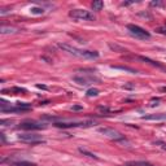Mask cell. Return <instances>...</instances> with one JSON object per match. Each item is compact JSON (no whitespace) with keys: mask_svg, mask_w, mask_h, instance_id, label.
Returning a JSON list of instances; mask_svg holds the SVG:
<instances>
[{"mask_svg":"<svg viewBox=\"0 0 166 166\" xmlns=\"http://www.w3.org/2000/svg\"><path fill=\"white\" fill-rule=\"evenodd\" d=\"M59 47L62 49V51L68 52V53L73 55V56L81 57V59L93 60V59H98V57H99V53H98L96 51H87V49H79V48H75V47L69 46V44H65V43H59Z\"/></svg>","mask_w":166,"mask_h":166,"instance_id":"1","label":"cell"},{"mask_svg":"<svg viewBox=\"0 0 166 166\" xmlns=\"http://www.w3.org/2000/svg\"><path fill=\"white\" fill-rule=\"evenodd\" d=\"M56 127L60 129H70V127H91L95 126L96 122L92 120H87V121H70V122H66V121H59V122L53 123Z\"/></svg>","mask_w":166,"mask_h":166,"instance_id":"2","label":"cell"},{"mask_svg":"<svg viewBox=\"0 0 166 166\" xmlns=\"http://www.w3.org/2000/svg\"><path fill=\"white\" fill-rule=\"evenodd\" d=\"M69 16L74 20H83V21H95V16L90 10L86 9H73L69 12Z\"/></svg>","mask_w":166,"mask_h":166,"instance_id":"3","label":"cell"},{"mask_svg":"<svg viewBox=\"0 0 166 166\" xmlns=\"http://www.w3.org/2000/svg\"><path fill=\"white\" fill-rule=\"evenodd\" d=\"M127 30L129 33L132 35V37L138 38V39H149L151 38V34H149L147 30H144L143 27L138 26V25H127Z\"/></svg>","mask_w":166,"mask_h":166,"instance_id":"4","label":"cell"},{"mask_svg":"<svg viewBox=\"0 0 166 166\" xmlns=\"http://www.w3.org/2000/svg\"><path fill=\"white\" fill-rule=\"evenodd\" d=\"M18 140L24 143H27V144H39V143H44L42 135L38 134H33V132H25V134H20L18 135Z\"/></svg>","mask_w":166,"mask_h":166,"instance_id":"5","label":"cell"},{"mask_svg":"<svg viewBox=\"0 0 166 166\" xmlns=\"http://www.w3.org/2000/svg\"><path fill=\"white\" fill-rule=\"evenodd\" d=\"M98 131L100 132V134H103L104 136L114 140V142H121V140L124 139V136L121 132H118L117 130H114V129H110V127H99Z\"/></svg>","mask_w":166,"mask_h":166,"instance_id":"6","label":"cell"},{"mask_svg":"<svg viewBox=\"0 0 166 166\" xmlns=\"http://www.w3.org/2000/svg\"><path fill=\"white\" fill-rule=\"evenodd\" d=\"M46 123H39L35 122V121H25V122H21L18 124V129L20 130H26V131H33V130H44L47 129Z\"/></svg>","mask_w":166,"mask_h":166,"instance_id":"7","label":"cell"},{"mask_svg":"<svg viewBox=\"0 0 166 166\" xmlns=\"http://www.w3.org/2000/svg\"><path fill=\"white\" fill-rule=\"evenodd\" d=\"M73 81L81 86H90V84H92L93 82H100V79L93 75H86V74L82 73V74H78V75H74Z\"/></svg>","mask_w":166,"mask_h":166,"instance_id":"8","label":"cell"},{"mask_svg":"<svg viewBox=\"0 0 166 166\" xmlns=\"http://www.w3.org/2000/svg\"><path fill=\"white\" fill-rule=\"evenodd\" d=\"M142 120H145V121H165L166 120V114H164V113H158V114H148V116H143Z\"/></svg>","mask_w":166,"mask_h":166,"instance_id":"9","label":"cell"},{"mask_svg":"<svg viewBox=\"0 0 166 166\" xmlns=\"http://www.w3.org/2000/svg\"><path fill=\"white\" fill-rule=\"evenodd\" d=\"M124 166H154V165H152L151 162H147V161H130V162H126Z\"/></svg>","mask_w":166,"mask_h":166,"instance_id":"10","label":"cell"},{"mask_svg":"<svg viewBox=\"0 0 166 166\" xmlns=\"http://www.w3.org/2000/svg\"><path fill=\"white\" fill-rule=\"evenodd\" d=\"M142 61H144V62H148V64H151L152 66H157V68H160V69H164V66L161 65V64H158V62H156V61H153V60H151V59H148V57H144V56H140L139 57Z\"/></svg>","mask_w":166,"mask_h":166,"instance_id":"11","label":"cell"},{"mask_svg":"<svg viewBox=\"0 0 166 166\" xmlns=\"http://www.w3.org/2000/svg\"><path fill=\"white\" fill-rule=\"evenodd\" d=\"M12 166H38L35 162H29V161H15L12 162Z\"/></svg>","mask_w":166,"mask_h":166,"instance_id":"12","label":"cell"},{"mask_svg":"<svg viewBox=\"0 0 166 166\" xmlns=\"http://www.w3.org/2000/svg\"><path fill=\"white\" fill-rule=\"evenodd\" d=\"M0 33H1V34H15V33H17V29H15V27L1 26V29H0Z\"/></svg>","mask_w":166,"mask_h":166,"instance_id":"13","label":"cell"},{"mask_svg":"<svg viewBox=\"0 0 166 166\" xmlns=\"http://www.w3.org/2000/svg\"><path fill=\"white\" fill-rule=\"evenodd\" d=\"M104 8V3L101 0H95L92 3V9L93 10H101Z\"/></svg>","mask_w":166,"mask_h":166,"instance_id":"14","label":"cell"},{"mask_svg":"<svg viewBox=\"0 0 166 166\" xmlns=\"http://www.w3.org/2000/svg\"><path fill=\"white\" fill-rule=\"evenodd\" d=\"M112 68H113V69H118V70L129 71V73H131V74H136V73H138L136 70H134V69H131V68H127V66H117V65H113Z\"/></svg>","mask_w":166,"mask_h":166,"instance_id":"15","label":"cell"},{"mask_svg":"<svg viewBox=\"0 0 166 166\" xmlns=\"http://www.w3.org/2000/svg\"><path fill=\"white\" fill-rule=\"evenodd\" d=\"M79 152H81V153H83V154H84V156L90 157V158H93V160H99V157H98V156H96V154L91 153V152L86 151V149H83V148H79Z\"/></svg>","mask_w":166,"mask_h":166,"instance_id":"16","label":"cell"},{"mask_svg":"<svg viewBox=\"0 0 166 166\" xmlns=\"http://www.w3.org/2000/svg\"><path fill=\"white\" fill-rule=\"evenodd\" d=\"M99 92H100V91H99L98 88H90V90L86 92V95H87L88 98H92V96H98Z\"/></svg>","mask_w":166,"mask_h":166,"instance_id":"17","label":"cell"},{"mask_svg":"<svg viewBox=\"0 0 166 166\" xmlns=\"http://www.w3.org/2000/svg\"><path fill=\"white\" fill-rule=\"evenodd\" d=\"M30 12L33 13V15H43L44 13V9L40 7H33L31 9H30Z\"/></svg>","mask_w":166,"mask_h":166,"instance_id":"18","label":"cell"},{"mask_svg":"<svg viewBox=\"0 0 166 166\" xmlns=\"http://www.w3.org/2000/svg\"><path fill=\"white\" fill-rule=\"evenodd\" d=\"M10 123H13L12 120H1L0 121V124H1V126H8V124H10Z\"/></svg>","mask_w":166,"mask_h":166,"instance_id":"19","label":"cell"},{"mask_svg":"<svg viewBox=\"0 0 166 166\" xmlns=\"http://www.w3.org/2000/svg\"><path fill=\"white\" fill-rule=\"evenodd\" d=\"M162 4H164V3H161V1H151L152 7H161Z\"/></svg>","mask_w":166,"mask_h":166,"instance_id":"20","label":"cell"},{"mask_svg":"<svg viewBox=\"0 0 166 166\" xmlns=\"http://www.w3.org/2000/svg\"><path fill=\"white\" fill-rule=\"evenodd\" d=\"M82 109H83L82 105H73L71 107V110H82Z\"/></svg>","mask_w":166,"mask_h":166,"instance_id":"21","label":"cell"},{"mask_svg":"<svg viewBox=\"0 0 166 166\" xmlns=\"http://www.w3.org/2000/svg\"><path fill=\"white\" fill-rule=\"evenodd\" d=\"M8 12H10V9H8V8H4V9H1L0 10V15H5V13H8Z\"/></svg>","mask_w":166,"mask_h":166,"instance_id":"22","label":"cell"},{"mask_svg":"<svg viewBox=\"0 0 166 166\" xmlns=\"http://www.w3.org/2000/svg\"><path fill=\"white\" fill-rule=\"evenodd\" d=\"M157 31L161 33V34H166V29H164V27H160V29H157Z\"/></svg>","mask_w":166,"mask_h":166,"instance_id":"23","label":"cell"},{"mask_svg":"<svg viewBox=\"0 0 166 166\" xmlns=\"http://www.w3.org/2000/svg\"><path fill=\"white\" fill-rule=\"evenodd\" d=\"M0 136H1V140H3V143L5 142V136H4V134H0Z\"/></svg>","mask_w":166,"mask_h":166,"instance_id":"24","label":"cell"},{"mask_svg":"<svg viewBox=\"0 0 166 166\" xmlns=\"http://www.w3.org/2000/svg\"><path fill=\"white\" fill-rule=\"evenodd\" d=\"M162 149H165V151H166V144H164V145H162Z\"/></svg>","mask_w":166,"mask_h":166,"instance_id":"25","label":"cell"},{"mask_svg":"<svg viewBox=\"0 0 166 166\" xmlns=\"http://www.w3.org/2000/svg\"><path fill=\"white\" fill-rule=\"evenodd\" d=\"M161 91H166V87H162V88H161Z\"/></svg>","mask_w":166,"mask_h":166,"instance_id":"26","label":"cell"},{"mask_svg":"<svg viewBox=\"0 0 166 166\" xmlns=\"http://www.w3.org/2000/svg\"><path fill=\"white\" fill-rule=\"evenodd\" d=\"M123 166H124V165H123Z\"/></svg>","mask_w":166,"mask_h":166,"instance_id":"27","label":"cell"}]
</instances>
